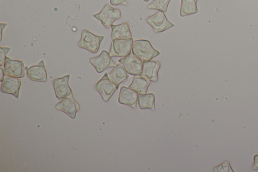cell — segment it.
Wrapping results in <instances>:
<instances>
[{"label": "cell", "mask_w": 258, "mask_h": 172, "mask_svg": "<svg viewBox=\"0 0 258 172\" xmlns=\"http://www.w3.org/2000/svg\"><path fill=\"white\" fill-rule=\"evenodd\" d=\"M11 50L10 47H0V66L2 67L4 65L7 55Z\"/></svg>", "instance_id": "23"}, {"label": "cell", "mask_w": 258, "mask_h": 172, "mask_svg": "<svg viewBox=\"0 0 258 172\" xmlns=\"http://www.w3.org/2000/svg\"><path fill=\"white\" fill-rule=\"evenodd\" d=\"M107 75L110 81L118 87L128 77V73L120 63L117 64L110 73H107Z\"/></svg>", "instance_id": "16"}, {"label": "cell", "mask_w": 258, "mask_h": 172, "mask_svg": "<svg viewBox=\"0 0 258 172\" xmlns=\"http://www.w3.org/2000/svg\"><path fill=\"white\" fill-rule=\"evenodd\" d=\"M21 84L19 78L5 75L1 83V90L3 93L12 94L18 98Z\"/></svg>", "instance_id": "12"}, {"label": "cell", "mask_w": 258, "mask_h": 172, "mask_svg": "<svg viewBox=\"0 0 258 172\" xmlns=\"http://www.w3.org/2000/svg\"><path fill=\"white\" fill-rule=\"evenodd\" d=\"M214 171H234L229 162L226 160L214 168Z\"/></svg>", "instance_id": "22"}, {"label": "cell", "mask_w": 258, "mask_h": 172, "mask_svg": "<svg viewBox=\"0 0 258 172\" xmlns=\"http://www.w3.org/2000/svg\"><path fill=\"white\" fill-rule=\"evenodd\" d=\"M151 81L142 75L135 76L128 88L136 91L138 94L147 93Z\"/></svg>", "instance_id": "18"}, {"label": "cell", "mask_w": 258, "mask_h": 172, "mask_svg": "<svg viewBox=\"0 0 258 172\" xmlns=\"http://www.w3.org/2000/svg\"><path fill=\"white\" fill-rule=\"evenodd\" d=\"M4 67L6 75L18 78L25 76L24 64L22 61L12 60L7 56Z\"/></svg>", "instance_id": "10"}, {"label": "cell", "mask_w": 258, "mask_h": 172, "mask_svg": "<svg viewBox=\"0 0 258 172\" xmlns=\"http://www.w3.org/2000/svg\"><path fill=\"white\" fill-rule=\"evenodd\" d=\"M7 25V24L6 23H1V40H2V34H3V30L5 29V27Z\"/></svg>", "instance_id": "27"}, {"label": "cell", "mask_w": 258, "mask_h": 172, "mask_svg": "<svg viewBox=\"0 0 258 172\" xmlns=\"http://www.w3.org/2000/svg\"><path fill=\"white\" fill-rule=\"evenodd\" d=\"M161 67V63L158 61H149L143 62L142 76H145L151 81L158 80V72Z\"/></svg>", "instance_id": "15"}, {"label": "cell", "mask_w": 258, "mask_h": 172, "mask_svg": "<svg viewBox=\"0 0 258 172\" xmlns=\"http://www.w3.org/2000/svg\"><path fill=\"white\" fill-rule=\"evenodd\" d=\"M104 38V36L96 35L87 30H83L78 42V46L92 53H97Z\"/></svg>", "instance_id": "2"}, {"label": "cell", "mask_w": 258, "mask_h": 172, "mask_svg": "<svg viewBox=\"0 0 258 172\" xmlns=\"http://www.w3.org/2000/svg\"><path fill=\"white\" fill-rule=\"evenodd\" d=\"M132 50L133 53L143 62L150 61L160 54L148 40L145 39L133 41Z\"/></svg>", "instance_id": "1"}, {"label": "cell", "mask_w": 258, "mask_h": 172, "mask_svg": "<svg viewBox=\"0 0 258 172\" xmlns=\"http://www.w3.org/2000/svg\"><path fill=\"white\" fill-rule=\"evenodd\" d=\"M198 0H181L180 15L184 17L197 13L199 10L197 6Z\"/></svg>", "instance_id": "20"}, {"label": "cell", "mask_w": 258, "mask_h": 172, "mask_svg": "<svg viewBox=\"0 0 258 172\" xmlns=\"http://www.w3.org/2000/svg\"><path fill=\"white\" fill-rule=\"evenodd\" d=\"M0 70H1V82H2L5 78V71L4 70H3V69L1 67L0 68Z\"/></svg>", "instance_id": "26"}, {"label": "cell", "mask_w": 258, "mask_h": 172, "mask_svg": "<svg viewBox=\"0 0 258 172\" xmlns=\"http://www.w3.org/2000/svg\"><path fill=\"white\" fill-rule=\"evenodd\" d=\"M146 21L156 33L164 32L174 26L167 19L164 13L159 11L148 17Z\"/></svg>", "instance_id": "5"}, {"label": "cell", "mask_w": 258, "mask_h": 172, "mask_svg": "<svg viewBox=\"0 0 258 172\" xmlns=\"http://www.w3.org/2000/svg\"><path fill=\"white\" fill-rule=\"evenodd\" d=\"M26 75L32 81L46 82L47 75L44 61L41 60L37 65L28 68L26 72Z\"/></svg>", "instance_id": "14"}, {"label": "cell", "mask_w": 258, "mask_h": 172, "mask_svg": "<svg viewBox=\"0 0 258 172\" xmlns=\"http://www.w3.org/2000/svg\"><path fill=\"white\" fill-rule=\"evenodd\" d=\"M253 159L252 169L253 170H258V154L253 156Z\"/></svg>", "instance_id": "25"}, {"label": "cell", "mask_w": 258, "mask_h": 172, "mask_svg": "<svg viewBox=\"0 0 258 172\" xmlns=\"http://www.w3.org/2000/svg\"><path fill=\"white\" fill-rule=\"evenodd\" d=\"M110 3L113 6H127L128 4L126 0H110Z\"/></svg>", "instance_id": "24"}, {"label": "cell", "mask_w": 258, "mask_h": 172, "mask_svg": "<svg viewBox=\"0 0 258 172\" xmlns=\"http://www.w3.org/2000/svg\"><path fill=\"white\" fill-rule=\"evenodd\" d=\"M70 76L67 75L53 81L54 92L58 100H61L73 93L69 84Z\"/></svg>", "instance_id": "11"}, {"label": "cell", "mask_w": 258, "mask_h": 172, "mask_svg": "<svg viewBox=\"0 0 258 172\" xmlns=\"http://www.w3.org/2000/svg\"><path fill=\"white\" fill-rule=\"evenodd\" d=\"M93 17L98 20L105 28L109 29L115 20L120 18L121 12L119 9L106 4L100 12L93 15Z\"/></svg>", "instance_id": "3"}, {"label": "cell", "mask_w": 258, "mask_h": 172, "mask_svg": "<svg viewBox=\"0 0 258 172\" xmlns=\"http://www.w3.org/2000/svg\"><path fill=\"white\" fill-rule=\"evenodd\" d=\"M138 93L131 88L122 86L118 95V102L136 109Z\"/></svg>", "instance_id": "13"}, {"label": "cell", "mask_w": 258, "mask_h": 172, "mask_svg": "<svg viewBox=\"0 0 258 172\" xmlns=\"http://www.w3.org/2000/svg\"><path fill=\"white\" fill-rule=\"evenodd\" d=\"M170 1V0H153V2L148 6V8L157 10L165 13L167 11Z\"/></svg>", "instance_id": "21"}, {"label": "cell", "mask_w": 258, "mask_h": 172, "mask_svg": "<svg viewBox=\"0 0 258 172\" xmlns=\"http://www.w3.org/2000/svg\"><path fill=\"white\" fill-rule=\"evenodd\" d=\"M95 88L99 93L102 99L108 101L118 87L108 77L107 73H105L102 78L95 84Z\"/></svg>", "instance_id": "6"}, {"label": "cell", "mask_w": 258, "mask_h": 172, "mask_svg": "<svg viewBox=\"0 0 258 172\" xmlns=\"http://www.w3.org/2000/svg\"><path fill=\"white\" fill-rule=\"evenodd\" d=\"M109 53L103 50L98 56L91 58L89 61L94 67L96 71L100 73L106 69L116 66V63L113 61Z\"/></svg>", "instance_id": "7"}, {"label": "cell", "mask_w": 258, "mask_h": 172, "mask_svg": "<svg viewBox=\"0 0 258 172\" xmlns=\"http://www.w3.org/2000/svg\"><path fill=\"white\" fill-rule=\"evenodd\" d=\"M132 38L114 39L111 43L109 54L111 57H125L129 55L132 49Z\"/></svg>", "instance_id": "4"}, {"label": "cell", "mask_w": 258, "mask_h": 172, "mask_svg": "<svg viewBox=\"0 0 258 172\" xmlns=\"http://www.w3.org/2000/svg\"><path fill=\"white\" fill-rule=\"evenodd\" d=\"M143 1L147 2H148L149 0H143Z\"/></svg>", "instance_id": "28"}, {"label": "cell", "mask_w": 258, "mask_h": 172, "mask_svg": "<svg viewBox=\"0 0 258 172\" xmlns=\"http://www.w3.org/2000/svg\"><path fill=\"white\" fill-rule=\"evenodd\" d=\"M138 102L140 109H155V96L152 93L139 94Z\"/></svg>", "instance_id": "19"}, {"label": "cell", "mask_w": 258, "mask_h": 172, "mask_svg": "<svg viewBox=\"0 0 258 172\" xmlns=\"http://www.w3.org/2000/svg\"><path fill=\"white\" fill-rule=\"evenodd\" d=\"M111 28V39H127L132 37L128 23L124 22L118 25L112 24Z\"/></svg>", "instance_id": "17"}, {"label": "cell", "mask_w": 258, "mask_h": 172, "mask_svg": "<svg viewBox=\"0 0 258 172\" xmlns=\"http://www.w3.org/2000/svg\"><path fill=\"white\" fill-rule=\"evenodd\" d=\"M55 108L61 111L74 119L77 112L80 110L79 103L75 99L73 93L61 100L55 105Z\"/></svg>", "instance_id": "9"}, {"label": "cell", "mask_w": 258, "mask_h": 172, "mask_svg": "<svg viewBox=\"0 0 258 172\" xmlns=\"http://www.w3.org/2000/svg\"><path fill=\"white\" fill-rule=\"evenodd\" d=\"M126 72L132 75H141L143 71V62L133 52L127 56L118 60Z\"/></svg>", "instance_id": "8"}]
</instances>
